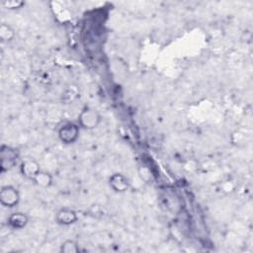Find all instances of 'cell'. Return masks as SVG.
Returning <instances> with one entry per match:
<instances>
[{"label":"cell","instance_id":"cell-1","mask_svg":"<svg viewBox=\"0 0 253 253\" xmlns=\"http://www.w3.org/2000/svg\"><path fill=\"white\" fill-rule=\"evenodd\" d=\"M102 117L98 111L93 108L85 107L78 115V125L84 129H94L101 123Z\"/></svg>","mask_w":253,"mask_h":253},{"label":"cell","instance_id":"cell-2","mask_svg":"<svg viewBox=\"0 0 253 253\" xmlns=\"http://www.w3.org/2000/svg\"><path fill=\"white\" fill-rule=\"evenodd\" d=\"M79 133H80V126L72 122L63 124L58 128V131H57L59 140L64 144H72L76 142V140L79 137Z\"/></svg>","mask_w":253,"mask_h":253},{"label":"cell","instance_id":"cell-3","mask_svg":"<svg viewBox=\"0 0 253 253\" xmlns=\"http://www.w3.org/2000/svg\"><path fill=\"white\" fill-rule=\"evenodd\" d=\"M19 157L18 150L14 147L3 144L0 149V158H1V172H6L12 169Z\"/></svg>","mask_w":253,"mask_h":253},{"label":"cell","instance_id":"cell-4","mask_svg":"<svg viewBox=\"0 0 253 253\" xmlns=\"http://www.w3.org/2000/svg\"><path fill=\"white\" fill-rule=\"evenodd\" d=\"M20 192L11 185L3 186L0 190V203L5 208H14L20 203Z\"/></svg>","mask_w":253,"mask_h":253},{"label":"cell","instance_id":"cell-5","mask_svg":"<svg viewBox=\"0 0 253 253\" xmlns=\"http://www.w3.org/2000/svg\"><path fill=\"white\" fill-rule=\"evenodd\" d=\"M109 186L116 193H125L129 189V181L123 173H114L109 178Z\"/></svg>","mask_w":253,"mask_h":253},{"label":"cell","instance_id":"cell-6","mask_svg":"<svg viewBox=\"0 0 253 253\" xmlns=\"http://www.w3.org/2000/svg\"><path fill=\"white\" fill-rule=\"evenodd\" d=\"M77 220L78 214L71 208H61L55 213V221L60 225H71Z\"/></svg>","mask_w":253,"mask_h":253},{"label":"cell","instance_id":"cell-7","mask_svg":"<svg viewBox=\"0 0 253 253\" xmlns=\"http://www.w3.org/2000/svg\"><path fill=\"white\" fill-rule=\"evenodd\" d=\"M40 171H41V168H40L39 162L32 158L25 159L24 161H22L20 165V172L22 176L28 180L33 181Z\"/></svg>","mask_w":253,"mask_h":253},{"label":"cell","instance_id":"cell-8","mask_svg":"<svg viewBox=\"0 0 253 253\" xmlns=\"http://www.w3.org/2000/svg\"><path fill=\"white\" fill-rule=\"evenodd\" d=\"M7 222L12 229H22L28 224L29 216L25 212L16 211L9 215Z\"/></svg>","mask_w":253,"mask_h":253},{"label":"cell","instance_id":"cell-9","mask_svg":"<svg viewBox=\"0 0 253 253\" xmlns=\"http://www.w3.org/2000/svg\"><path fill=\"white\" fill-rule=\"evenodd\" d=\"M33 182H34L38 187L46 189V188H49V187L52 185L53 178H52V175H51L49 172L41 170V171L37 174V176L34 178Z\"/></svg>","mask_w":253,"mask_h":253},{"label":"cell","instance_id":"cell-10","mask_svg":"<svg viewBox=\"0 0 253 253\" xmlns=\"http://www.w3.org/2000/svg\"><path fill=\"white\" fill-rule=\"evenodd\" d=\"M16 37V32L12 26L6 23L0 25V40L3 42H10Z\"/></svg>","mask_w":253,"mask_h":253},{"label":"cell","instance_id":"cell-11","mask_svg":"<svg viewBox=\"0 0 253 253\" xmlns=\"http://www.w3.org/2000/svg\"><path fill=\"white\" fill-rule=\"evenodd\" d=\"M61 253H77L79 252L78 243L73 239H65L60 245Z\"/></svg>","mask_w":253,"mask_h":253},{"label":"cell","instance_id":"cell-12","mask_svg":"<svg viewBox=\"0 0 253 253\" xmlns=\"http://www.w3.org/2000/svg\"><path fill=\"white\" fill-rule=\"evenodd\" d=\"M79 96V91L77 89L76 86H69L67 89H65V91L62 93V100L64 102L70 103L72 101H74L75 99H77Z\"/></svg>","mask_w":253,"mask_h":253},{"label":"cell","instance_id":"cell-13","mask_svg":"<svg viewBox=\"0 0 253 253\" xmlns=\"http://www.w3.org/2000/svg\"><path fill=\"white\" fill-rule=\"evenodd\" d=\"M25 1L23 0H5L2 5L8 10H19L25 6Z\"/></svg>","mask_w":253,"mask_h":253},{"label":"cell","instance_id":"cell-14","mask_svg":"<svg viewBox=\"0 0 253 253\" xmlns=\"http://www.w3.org/2000/svg\"><path fill=\"white\" fill-rule=\"evenodd\" d=\"M138 173H139V176H140V178L142 179V180H144V181H148L149 180V178H150V172H149V170H148V168H146V167H140L139 168V170H138Z\"/></svg>","mask_w":253,"mask_h":253}]
</instances>
